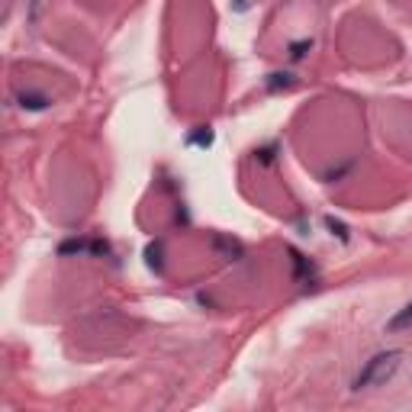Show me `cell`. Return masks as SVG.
<instances>
[{
	"mask_svg": "<svg viewBox=\"0 0 412 412\" xmlns=\"http://www.w3.org/2000/svg\"><path fill=\"white\" fill-rule=\"evenodd\" d=\"M403 364V351H384V355H374L367 361L357 377L351 380V390H371V386H384L390 377L400 371Z\"/></svg>",
	"mask_w": 412,
	"mask_h": 412,
	"instance_id": "cell-1",
	"label": "cell"
},
{
	"mask_svg": "<svg viewBox=\"0 0 412 412\" xmlns=\"http://www.w3.org/2000/svg\"><path fill=\"white\" fill-rule=\"evenodd\" d=\"M409 322H412V303H409V306H403V312H400V316L390 319V326H386V328H390V332H396V328L409 326Z\"/></svg>",
	"mask_w": 412,
	"mask_h": 412,
	"instance_id": "cell-2",
	"label": "cell"
}]
</instances>
